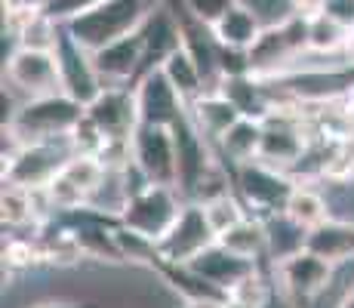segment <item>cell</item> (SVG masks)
<instances>
[{
    "instance_id": "cell-1",
    "label": "cell",
    "mask_w": 354,
    "mask_h": 308,
    "mask_svg": "<svg viewBox=\"0 0 354 308\" xmlns=\"http://www.w3.org/2000/svg\"><path fill=\"white\" fill-rule=\"evenodd\" d=\"M86 105L71 99L68 93H50L37 99H25L16 114L3 127V136L12 145H31V142H56L74 136V129L84 123Z\"/></svg>"
},
{
    "instance_id": "cell-2",
    "label": "cell",
    "mask_w": 354,
    "mask_h": 308,
    "mask_svg": "<svg viewBox=\"0 0 354 308\" xmlns=\"http://www.w3.org/2000/svg\"><path fill=\"white\" fill-rule=\"evenodd\" d=\"M158 10L160 0H102L93 10L65 22V31L86 53H99L102 46L136 34Z\"/></svg>"
},
{
    "instance_id": "cell-3",
    "label": "cell",
    "mask_w": 354,
    "mask_h": 308,
    "mask_svg": "<svg viewBox=\"0 0 354 308\" xmlns=\"http://www.w3.org/2000/svg\"><path fill=\"white\" fill-rule=\"evenodd\" d=\"M182 207H185V197L173 185H142L139 191L127 197L118 219L120 228L129 231L133 237L158 246L176 225Z\"/></svg>"
},
{
    "instance_id": "cell-4",
    "label": "cell",
    "mask_w": 354,
    "mask_h": 308,
    "mask_svg": "<svg viewBox=\"0 0 354 308\" xmlns=\"http://www.w3.org/2000/svg\"><path fill=\"white\" fill-rule=\"evenodd\" d=\"M74 154H77V148H74L71 136L68 139H56V142L12 145V152L3 154V185L44 191Z\"/></svg>"
},
{
    "instance_id": "cell-5",
    "label": "cell",
    "mask_w": 354,
    "mask_h": 308,
    "mask_svg": "<svg viewBox=\"0 0 354 308\" xmlns=\"http://www.w3.org/2000/svg\"><path fill=\"white\" fill-rule=\"evenodd\" d=\"M108 167L96 154H74L56 173V179L44 188V203L46 210H62V213H74V210L93 207L96 194L108 182Z\"/></svg>"
},
{
    "instance_id": "cell-6",
    "label": "cell",
    "mask_w": 354,
    "mask_h": 308,
    "mask_svg": "<svg viewBox=\"0 0 354 308\" xmlns=\"http://www.w3.org/2000/svg\"><path fill=\"white\" fill-rule=\"evenodd\" d=\"M231 179H234V191L247 210L259 219H271L281 216L287 210L290 194L296 191L299 182H292L283 170L271 167L265 161H250L241 167L231 170Z\"/></svg>"
},
{
    "instance_id": "cell-7",
    "label": "cell",
    "mask_w": 354,
    "mask_h": 308,
    "mask_svg": "<svg viewBox=\"0 0 354 308\" xmlns=\"http://www.w3.org/2000/svg\"><path fill=\"white\" fill-rule=\"evenodd\" d=\"M333 271L336 265L326 262L308 246L274 262V280L281 287V296L292 308H308L321 293H326V287L333 284Z\"/></svg>"
},
{
    "instance_id": "cell-8",
    "label": "cell",
    "mask_w": 354,
    "mask_h": 308,
    "mask_svg": "<svg viewBox=\"0 0 354 308\" xmlns=\"http://www.w3.org/2000/svg\"><path fill=\"white\" fill-rule=\"evenodd\" d=\"M3 87L10 93H22L25 99L50 96L62 90V71H59V56L46 50H25L16 46L3 59Z\"/></svg>"
},
{
    "instance_id": "cell-9",
    "label": "cell",
    "mask_w": 354,
    "mask_h": 308,
    "mask_svg": "<svg viewBox=\"0 0 354 308\" xmlns=\"http://www.w3.org/2000/svg\"><path fill=\"white\" fill-rule=\"evenodd\" d=\"M133 167L148 185H173L179 182V161H176V136L173 127H148L139 123L133 133Z\"/></svg>"
},
{
    "instance_id": "cell-10",
    "label": "cell",
    "mask_w": 354,
    "mask_h": 308,
    "mask_svg": "<svg viewBox=\"0 0 354 308\" xmlns=\"http://www.w3.org/2000/svg\"><path fill=\"white\" fill-rule=\"evenodd\" d=\"M216 241H219V235H216V228L209 225L203 207L194 203V201H185V207H182L176 225L169 228V235L154 246V253H158L163 262L192 265L194 259L201 256L203 250H209Z\"/></svg>"
},
{
    "instance_id": "cell-11",
    "label": "cell",
    "mask_w": 354,
    "mask_h": 308,
    "mask_svg": "<svg viewBox=\"0 0 354 308\" xmlns=\"http://www.w3.org/2000/svg\"><path fill=\"white\" fill-rule=\"evenodd\" d=\"M86 120L108 142H129L139 129V105L133 87H102V93L86 105Z\"/></svg>"
},
{
    "instance_id": "cell-12",
    "label": "cell",
    "mask_w": 354,
    "mask_h": 308,
    "mask_svg": "<svg viewBox=\"0 0 354 308\" xmlns=\"http://www.w3.org/2000/svg\"><path fill=\"white\" fill-rule=\"evenodd\" d=\"M262 123H265V136H262L259 161L287 173L290 167H296L308 154V136H305L302 118L283 111V108H274Z\"/></svg>"
},
{
    "instance_id": "cell-13",
    "label": "cell",
    "mask_w": 354,
    "mask_h": 308,
    "mask_svg": "<svg viewBox=\"0 0 354 308\" xmlns=\"http://www.w3.org/2000/svg\"><path fill=\"white\" fill-rule=\"evenodd\" d=\"M133 90L136 105H139V120L148 123V127H176L188 114L185 99L176 93V87L169 84L163 68L148 71Z\"/></svg>"
},
{
    "instance_id": "cell-14",
    "label": "cell",
    "mask_w": 354,
    "mask_h": 308,
    "mask_svg": "<svg viewBox=\"0 0 354 308\" xmlns=\"http://www.w3.org/2000/svg\"><path fill=\"white\" fill-rule=\"evenodd\" d=\"M142 56H145L142 28L93 53V65H96L102 87H136V80L142 78Z\"/></svg>"
},
{
    "instance_id": "cell-15",
    "label": "cell",
    "mask_w": 354,
    "mask_h": 308,
    "mask_svg": "<svg viewBox=\"0 0 354 308\" xmlns=\"http://www.w3.org/2000/svg\"><path fill=\"white\" fill-rule=\"evenodd\" d=\"M56 56H59V71H62V93L84 102V105H90L102 93V80L96 74V65H93V53L77 46L68 37V31H62Z\"/></svg>"
},
{
    "instance_id": "cell-16",
    "label": "cell",
    "mask_w": 354,
    "mask_h": 308,
    "mask_svg": "<svg viewBox=\"0 0 354 308\" xmlns=\"http://www.w3.org/2000/svg\"><path fill=\"white\" fill-rule=\"evenodd\" d=\"M188 269H192L201 280H207L213 290H219V293H225V296H228V293L234 290L237 284H243L250 275H256L259 262L237 256V253L225 250V246L216 241L209 250H203L201 256H197L194 262L188 265Z\"/></svg>"
},
{
    "instance_id": "cell-17",
    "label": "cell",
    "mask_w": 354,
    "mask_h": 308,
    "mask_svg": "<svg viewBox=\"0 0 354 308\" xmlns=\"http://www.w3.org/2000/svg\"><path fill=\"white\" fill-rule=\"evenodd\" d=\"M265 28H268V25L262 22V16L241 0V3H234L225 16L213 25V37L222 50L250 53L259 44V37L265 34Z\"/></svg>"
},
{
    "instance_id": "cell-18",
    "label": "cell",
    "mask_w": 354,
    "mask_h": 308,
    "mask_svg": "<svg viewBox=\"0 0 354 308\" xmlns=\"http://www.w3.org/2000/svg\"><path fill=\"white\" fill-rule=\"evenodd\" d=\"M188 118H192L194 127L216 145V142H219L222 136L243 118V114L237 111L234 102L216 87V90H207L201 99H194L192 105H188Z\"/></svg>"
},
{
    "instance_id": "cell-19",
    "label": "cell",
    "mask_w": 354,
    "mask_h": 308,
    "mask_svg": "<svg viewBox=\"0 0 354 308\" xmlns=\"http://www.w3.org/2000/svg\"><path fill=\"white\" fill-rule=\"evenodd\" d=\"M262 136H265V123L259 118H241L234 127L216 142L219 148V157L231 163V170L241 167V163L259 161V152H262Z\"/></svg>"
},
{
    "instance_id": "cell-20",
    "label": "cell",
    "mask_w": 354,
    "mask_h": 308,
    "mask_svg": "<svg viewBox=\"0 0 354 308\" xmlns=\"http://www.w3.org/2000/svg\"><path fill=\"white\" fill-rule=\"evenodd\" d=\"M308 250L324 256L333 265H345L354 259V222H342V219H330L321 228L308 231Z\"/></svg>"
},
{
    "instance_id": "cell-21",
    "label": "cell",
    "mask_w": 354,
    "mask_h": 308,
    "mask_svg": "<svg viewBox=\"0 0 354 308\" xmlns=\"http://www.w3.org/2000/svg\"><path fill=\"white\" fill-rule=\"evenodd\" d=\"M219 244L225 246V250L237 253V256L259 262V259L268 253V222L250 213L247 219H241L234 228H228L225 235H219Z\"/></svg>"
},
{
    "instance_id": "cell-22",
    "label": "cell",
    "mask_w": 354,
    "mask_h": 308,
    "mask_svg": "<svg viewBox=\"0 0 354 308\" xmlns=\"http://www.w3.org/2000/svg\"><path fill=\"white\" fill-rule=\"evenodd\" d=\"M283 216H287L290 222H296L302 231H315V228H321L324 222H330L333 210H330L326 194L315 191L311 185H296V191H292L287 201Z\"/></svg>"
},
{
    "instance_id": "cell-23",
    "label": "cell",
    "mask_w": 354,
    "mask_h": 308,
    "mask_svg": "<svg viewBox=\"0 0 354 308\" xmlns=\"http://www.w3.org/2000/svg\"><path fill=\"white\" fill-rule=\"evenodd\" d=\"M163 74H167L169 84L176 87V93L185 99V105H192L194 99H201L209 87L207 78H203V71L197 68V62L192 59V53H188L185 46H179L173 56L163 62Z\"/></svg>"
},
{
    "instance_id": "cell-24",
    "label": "cell",
    "mask_w": 354,
    "mask_h": 308,
    "mask_svg": "<svg viewBox=\"0 0 354 308\" xmlns=\"http://www.w3.org/2000/svg\"><path fill=\"white\" fill-rule=\"evenodd\" d=\"M16 44L25 46V50H46V53H56L59 50V40H62L65 25L56 22L50 12H37V16L25 19L22 25H16Z\"/></svg>"
},
{
    "instance_id": "cell-25",
    "label": "cell",
    "mask_w": 354,
    "mask_h": 308,
    "mask_svg": "<svg viewBox=\"0 0 354 308\" xmlns=\"http://www.w3.org/2000/svg\"><path fill=\"white\" fill-rule=\"evenodd\" d=\"M351 37V28H345L342 22L330 19L326 12H317V16L308 19V50L311 53H345V44Z\"/></svg>"
},
{
    "instance_id": "cell-26",
    "label": "cell",
    "mask_w": 354,
    "mask_h": 308,
    "mask_svg": "<svg viewBox=\"0 0 354 308\" xmlns=\"http://www.w3.org/2000/svg\"><path fill=\"white\" fill-rule=\"evenodd\" d=\"M44 197V191H28V188H16V185H3V225L6 228H22L37 219V201Z\"/></svg>"
},
{
    "instance_id": "cell-27",
    "label": "cell",
    "mask_w": 354,
    "mask_h": 308,
    "mask_svg": "<svg viewBox=\"0 0 354 308\" xmlns=\"http://www.w3.org/2000/svg\"><path fill=\"white\" fill-rule=\"evenodd\" d=\"M203 207V213H207L209 219V225L216 228V235H225L228 228H234L241 219H247L250 216V210H247V203L237 197V191H225V194H216V197H209V201H203L201 203Z\"/></svg>"
},
{
    "instance_id": "cell-28",
    "label": "cell",
    "mask_w": 354,
    "mask_h": 308,
    "mask_svg": "<svg viewBox=\"0 0 354 308\" xmlns=\"http://www.w3.org/2000/svg\"><path fill=\"white\" fill-rule=\"evenodd\" d=\"M234 3H241V0H182V6L192 12L197 22L207 25V28H213Z\"/></svg>"
},
{
    "instance_id": "cell-29",
    "label": "cell",
    "mask_w": 354,
    "mask_h": 308,
    "mask_svg": "<svg viewBox=\"0 0 354 308\" xmlns=\"http://www.w3.org/2000/svg\"><path fill=\"white\" fill-rule=\"evenodd\" d=\"M46 6H50V0H3V19L10 28H16L25 19L46 12Z\"/></svg>"
},
{
    "instance_id": "cell-30",
    "label": "cell",
    "mask_w": 354,
    "mask_h": 308,
    "mask_svg": "<svg viewBox=\"0 0 354 308\" xmlns=\"http://www.w3.org/2000/svg\"><path fill=\"white\" fill-rule=\"evenodd\" d=\"M321 12H326L336 22H342L345 28H354V0H324Z\"/></svg>"
},
{
    "instance_id": "cell-31",
    "label": "cell",
    "mask_w": 354,
    "mask_h": 308,
    "mask_svg": "<svg viewBox=\"0 0 354 308\" xmlns=\"http://www.w3.org/2000/svg\"><path fill=\"white\" fill-rule=\"evenodd\" d=\"M31 308H99L96 302H65V299H53V302H37Z\"/></svg>"
},
{
    "instance_id": "cell-32",
    "label": "cell",
    "mask_w": 354,
    "mask_h": 308,
    "mask_svg": "<svg viewBox=\"0 0 354 308\" xmlns=\"http://www.w3.org/2000/svg\"><path fill=\"white\" fill-rule=\"evenodd\" d=\"M345 62L354 68V28H351V37H348V44H345Z\"/></svg>"
},
{
    "instance_id": "cell-33",
    "label": "cell",
    "mask_w": 354,
    "mask_h": 308,
    "mask_svg": "<svg viewBox=\"0 0 354 308\" xmlns=\"http://www.w3.org/2000/svg\"><path fill=\"white\" fill-rule=\"evenodd\" d=\"M336 308H354V287H351L348 293H345L342 299H339V305H336Z\"/></svg>"
}]
</instances>
